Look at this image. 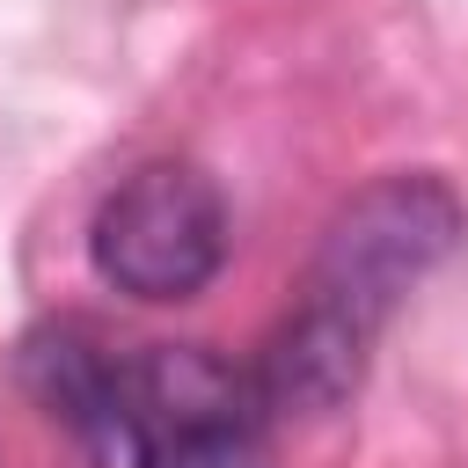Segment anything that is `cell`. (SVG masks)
Masks as SVG:
<instances>
[{"mask_svg":"<svg viewBox=\"0 0 468 468\" xmlns=\"http://www.w3.org/2000/svg\"><path fill=\"white\" fill-rule=\"evenodd\" d=\"M461 234H468V205L453 197L446 176H424V168L380 176L358 197H344L336 219L322 227L300 300H322L380 336V322L461 249Z\"/></svg>","mask_w":468,"mask_h":468,"instance_id":"cell-1","label":"cell"},{"mask_svg":"<svg viewBox=\"0 0 468 468\" xmlns=\"http://www.w3.org/2000/svg\"><path fill=\"white\" fill-rule=\"evenodd\" d=\"M88 256L132 300H190L227 263V197L190 161H146L95 205Z\"/></svg>","mask_w":468,"mask_h":468,"instance_id":"cell-2","label":"cell"},{"mask_svg":"<svg viewBox=\"0 0 468 468\" xmlns=\"http://www.w3.org/2000/svg\"><path fill=\"white\" fill-rule=\"evenodd\" d=\"M22 388L44 417H58L88 468H161V439L139 410L132 358H110V344L88 322H37L22 336Z\"/></svg>","mask_w":468,"mask_h":468,"instance_id":"cell-3","label":"cell"},{"mask_svg":"<svg viewBox=\"0 0 468 468\" xmlns=\"http://www.w3.org/2000/svg\"><path fill=\"white\" fill-rule=\"evenodd\" d=\"M366 358H373V329H358L351 314H336L322 300H300L263 336L249 380H256L271 417H329V410H344L358 395Z\"/></svg>","mask_w":468,"mask_h":468,"instance_id":"cell-4","label":"cell"},{"mask_svg":"<svg viewBox=\"0 0 468 468\" xmlns=\"http://www.w3.org/2000/svg\"><path fill=\"white\" fill-rule=\"evenodd\" d=\"M132 388H139V410L154 424V439L168 446L176 431H205V424H227V417H271L249 366L205 351V344H154L132 358Z\"/></svg>","mask_w":468,"mask_h":468,"instance_id":"cell-5","label":"cell"},{"mask_svg":"<svg viewBox=\"0 0 468 468\" xmlns=\"http://www.w3.org/2000/svg\"><path fill=\"white\" fill-rule=\"evenodd\" d=\"M263 424L271 417H227V424H205V431H176L161 446V468H271Z\"/></svg>","mask_w":468,"mask_h":468,"instance_id":"cell-6","label":"cell"}]
</instances>
